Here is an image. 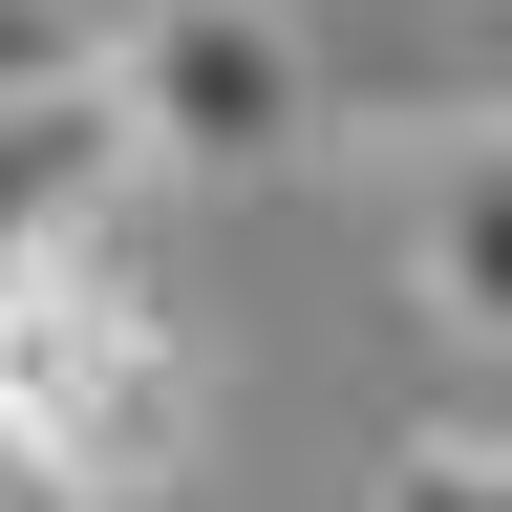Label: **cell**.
Here are the masks:
<instances>
[{"mask_svg":"<svg viewBox=\"0 0 512 512\" xmlns=\"http://www.w3.org/2000/svg\"><path fill=\"white\" fill-rule=\"evenodd\" d=\"M192 448H214V363H192V299L128 235H43L0 256V470L43 512H171Z\"/></svg>","mask_w":512,"mask_h":512,"instance_id":"cell-1","label":"cell"},{"mask_svg":"<svg viewBox=\"0 0 512 512\" xmlns=\"http://www.w3.org/2000/svg\"><path fill=\"white\" fill-rule=\"evenodd\" d=\"M86 107H107V150L128 171H299L320 128H342V86H320V22L299 0H107V43H86Z\"/></svg>","mask_w":512,"mask_h":512,"instance_id":"cell-2","label":"cell"},{"mask_svg":"<svg viewBox=\"0 0 512 512\" xmlns=\"http://www.w3.org/2000/svg\"><path fill=\"white\" fill-rule=\"evenodd\" d=\"M406 320L448 342V384H491V320H512V150H491V107H427V150H406Z\"/></svg>","mask_w":512,"mask_h":512,"instance_id":"cell-3","label":"cell"},{"mask_svg":"<svg viewBox=\"0 0 512 512\" xmlns=\"http://www.w3.org/2000/svg\"><path fill=\"white\" fill-rule=\"evenodd\" d=\"M128 214V150H107V107L86 86H22L0 107V256H43V235H107Z\"/></svg>","mask_w":512,"mask_h":512,"instance_id":"cell-4","label":"cell"},{"mask_svg":"<svg viewBox=\"0 0 512 512\" xmlns=\"http://www.w3.org/2000/svg\"><path fill=\"white\" fill-rule=\"evenodd\" d=\"M363 512H512V427H491V384H448V406H406V427H384Z\"/></svg>","mask_w":512,"mask_h":512,"instance_id":"cell-5","label":"cell"},{"mask_svg":"<svg viewBox=\"0 0 512 512\" xmlns=\"http://www.w3.org/2000/svg\"><path fill=\"white\" fill-rule=\"evenodd\" d=\"M86 43H107V0H0V107H22V86H86Z\"/></svg>","mask_w":512,"mask_h":512,"instance_id":"cell-6","label":"cell"},{"mask_svg":"<svg viewBox=\"0 0 512 512\" xmlns=\"http://www.w3.org/2000/svg\"><path fill=\"white\" fill-rule=\"evenodd\" d=\"M0 512H43V491H22V470H0Z\"/></svg>","mask_w":512,"mask_h":512,"instance_id":"cell-7","label":"cell"}]
</instances>
